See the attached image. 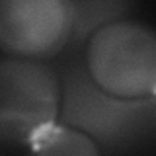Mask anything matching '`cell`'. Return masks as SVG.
<instances>
[{"instance_id":"cell-6","label":"cell","mask_w":156,"mask_h":156,"mask_svg":"<svg viewBox=\"0 0 156 156\" xmlns=\"http://www.w3.org/2000/svg\"><path fill=\"white\" fill-rule=\"evenodd\" d=\"M72 8H74V22H72L70 43L80 51L84 49L90 35H94L100 27L127 18L133 4L123 0H94V2L86 0V2H72Z\"/></svg>"},{"instance_id":"cell-3","label":"cell","mask_w":156,"mask_h":156,"mask_svg":"<svg viewBox=\"0 0 156 156\" xmlns=\"http://www.w3.org/2000/svg\"><path fill=\"white\" fill-rule=\"evenodd\" d=\"M61 80L49 62L0 58V144L29 146L58 121Z\"/></svg>"},{"instance_id":"cell-4","label":"cell","mask_w":156,"mask_h":156,"mask_svg":"<svg viewBox=\"0 0 156 156\" xmlns=\"http://www.w3.org/2000/svg\"><path fill=\"white\" fill-rule=\"evenodd\" d=\"M70 0H0V51L47 62L70 45Z\"/></svg>"},{"instance_id":"cell-5","label":"cell","mask_w":156,"mask_h":156,"mask_svg":"<svg viewBox=\"0 0 156 156\" xmlns=\"http://www.w3.org/2000/svg\"><path fill=\"white\" fill-rule=\"evenodd\" d=\"M29 156H104V152L88 135L57 121L29 143Z\"/></svg>"},{"instance_id":"cell-2","label":"cell","mask_w":156,"mask_h":156,"mask_svg":"<svg viewBox=\"0 0 156 156\" xmlns=\"http://www.w3.org/2000/svg\"><path fill=\"white\" fill-rule=\"evenodd\" d=\"M82 61L104 92L123 100L156 98V33L146 22L123 18L86 41Z\"/></svg>"},{"instance_id":"cell-1","label":"cell","mask_w":156,"mask_h":156,"mask_svg":"<svg viewBox=\"0 0 156 156\" xmlns=\"http://www.w3.org/2000/svg\"><path fill=\"white\" fill-rule=\"evenodd\" d=\"M61 80L58 123L88 135L101 152L123 154L150 143L156 98L123 100L104 92L88 74L80 53L57 70Z\"/></svg>"}]
</instances>
